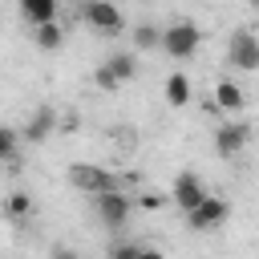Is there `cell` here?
Segmentation results:
<instances>
[{
	"label": "cell",
	"mask_w": 259,
	"mask_h": 259,
	"mask_svg": "<svg viewBox=\"0 0 259 259\" xmlns=\"http://www.w3.org/2000/svg\"><path fill=\"white\" fill-rule=\"evenodd\" d=\"M198 45H202V32H198V24H194V20H174V24H166V28H162V53H166V57H174V61L194 57V53H198Z\"/></svg>",
	"instance_id": "obj_1"
},
{
	"label": "cell",
	"mask_w": 259,
	"mask_h": 259,
	"mask_svg": "<svg viewBox=\"0 0 259 259\" xmlns=\"http://www.w3.org/2000/svg\"><path fill=\"white\" fill-rule=\"evenodd\" d=\"M227 65L239 73H259V36L251 28H235L227 36Z\"/></svg>",
	"instance_id": "obj_2"
},
{
	"label": "cell",
	"mask_w": 259,
	"mask_h": 259,
	"mask_svg": "<svg viewBox=\"0 0 259 259\" xmlns=\"http://www.w3.org/2000/svg\"><path fill=\"white\" fill-rule=\"evenodd\" d=\"M69 182L77 186V190H85V194H93V198H101V194H113V190H121V182L105 170V166H73L69 170Z\"/></svg>",
	"instance_id": "obj_3"
},
{
	"label": "cell",
	"mask_w": 259,
	"mask_h": 259,
	"mask_svg": "<svg viewBox=\"0 0 259 259\" xmlns=\"http://www.w3.org/2000/svg\"><path fill=\"white\" fill-rule=\"evenodd\" d=\"M206 198H210V194H206V182H202L194 170H182V174L174 178V186H170V202H174L178 210H186V214L198 210Z\"/></svg>",
	"instance_id": "obj_4"
},
{
	"label": "cell",
	"mask_w": 259,
	"mask_h": 259,
	"mask_svg": "<svg viewBox=\"0 0 259 259\" xmlns=\"http://www.w3.org/2000/svg\"><path fill=\"white\" fill-rule=\"evenodd\" d=\"M93 214L101 219V227L117 231V227H125V223H130V214H134V198H130L125 190L101 194V198H93Z\"/></svg>",
	"instance_id": "obj_5"
},
{
	"label": "cell",
	"mask_w": 259,
	"mask_h": 259,
	"mask_svg": "<svg viewBox=\"0 0 259 259\" xmlns=\"http://www.w3.org/2000/svg\"><path fill=\"white\" fill-rule=\"evenodd\" d=\"M81 16H85L89 28H97L101 36H117V32L125 28V16H121L113 4H105V0H89V4L81 8Z\"/></svg>",
	"instance_id": "obj_6"
},
{
	"label": "cell",
	"mask_w": 259,
	"mask_h": 259,
	"mask_svg": "<svg viewBox=\"0 0 259 259\" xmlns=\"http://www.w3.org/2000/svg\"><path fill=\"white\" fill-rule=\"evenodd\" d=\"M247 142H251V125H243V121H223L214 130V154L219 158H239L247 150Z\"/></svg>",
	"instance_id": "obj_7"
},
{
	"label": "cell",
	"mask_w": 259,
	"mask_h": 259,
	"mask_svg": "<svg viewBox=\"0 0 259 259\" xmlns=\"http://www.w3.org/2000/svg\"><path fill=\"white\" fill-rule=\"evenodd\" d=\"M227 214H231V202H227V198H219V194H210L198 210H190V214H186V227H190V231H214V227H223V223H227Z\"/></svg>",
	"instance_id": "obj_8"
},
{
	"label": "cell",
	"mask_w": 259,
	"mask_h": 259,
	"mask_svg": "<svg viewBox=\"0 0 259 259\" xmlns=\"http://www.w3.org/2000/svg\"><path fill=\"white\" fill-rule=\"evenodd\" d=\"M53 130H57V109H53V105H40V109L24 121V130H20V134H24V142H32V146H36V142H45Z\"/></svg>",
	"instance_id": "obj_9"
},
{
	"label": "cell",
	"mask_w": 259,
	"mask_h": 259,
	"mask_svg": "<svg viewBox=\"0 0 259 259\" xmlns=\"http://www.w3.org/2000/svg\"><path fill=\"white\" fill-rule=\"evenodd\" d=\"M20 16L32 28H45V24H57V4L53 0H20Z\"/></svg>",
	"instance_id": "obj_10"
},
{
	"label": "cell",
	"mask_w": 259,
	"mask_h": 259,
	"mask_svg": "<svg viewBox=\"0 0 259 259\" xmlns=\"http://www.w3.org/2000/svg\"><path fill=\"white\" fill-rule=\"evenodd\" d=\"M105 69L125 85V81H134V77H138V57H134L130 49H117V53H109V57H105Z\"/></svg>",
	"instance_id": "obj_11"
},
{
	"label": "cell",
	"mask_w": 259,
	"mask_h": 259,
	"mask_svg": "<svg viewBox=\"0 0 259 259\" xmlns=\"http://www.w3.org/2000/svg\"><path fill=\"white\" fill-rule=\"evenodd\" d=\"M243 101H247V97H243V85H239V81H227V77H223V81L214 85V105H219L223 113L243 109Z\"/></svg>",
	"instance_id": "obj_12"
},
{
	"label": "cell",
	"mask_w": 259,
	"mask_h": 259,
	"mask_svg": "<svg viewBox=\"0 0 259 259\" xmlns=\"http://www.w3.org/2000/svg\"><path fill=\"white\" fill-rule=\"evenodd\" d=\"M162 93H166V105L182 109V105L190 101V93H194V89H190V77H186V73H170V77H166V89H162Z\"/></svg>",
	"instance_id": "obj_13"
},
{
	"label": "cell",
	"mask_w": 259,
	"mask_h": 259,
	"mask_svg": "<svg viewBox=\"0 0 259 259\" xmlns=\"http://www.w3.org/2000/svg\"><path fill=\"white\" fill-rule=\"evenodd\" d=\"M32 45H36V49H45V53H53V49H61V45H65V28H61V24L32 28Z\"/></svg>",
	"instance_id": "obj_14"
},
{
	"label": "cell",
	"mask_w": 259,
	"mask_h": 259,
	"mask_svg": "<svg viewBox=\"0 0 259 259\" xmlns=\"http://www.w3.org/2000/svg\"><path fill=\"white\" fill-rule=\"evenodd\" d=\"M134 49H162V28L158 24H134Z\"/></svg>",
	"instance_id": "obj_15"
},
{
	"label": "cell",
	"mask_w": 259,
	"mask_h": 259,
	"mask_svg": "<svg viewBox=\"0 0 259 259\" xmlns=\"http://www.w3.org/2000/svg\"><path fill=\"white\" fill-rule=\"evenodd\" d=\"M4 210H8V219H28L32 214V194H8V202H4Z\"/></svg>",
	"instance_id": "obj_16"
},
{
	"label": "cell",
	"mask_w": 259,
	"mask_h": 259,
	"mask_svg": "<svg viewBox=\"0 0 259 259\" xmlns=\"http://www.w3.org/2000/svg\"><path fill=\"white\" fill-rule=\"evenodd\" d=\"M0 154H4V162H16V158H20V138H16L12 125L0 130Z\"/></svg>",
	"instance_id": "obj_17"
},
{
	"label": "cell",
	"mask_w": 259,
	"mask_h": 259,
	"mask_svg": "<svg viewBox=\"0 0 259 259\" xmlns=\"http://www.w3.org/2000/svg\"><path fill=\"white\" fill-rule=\"evenodd\" d=\"M142 251H146V247H138V243L121 239V243H113V247H109L105 255H109V259H142Z\"/></svg>",
	"instance_id": "obj_18"
},
{
	"label": "cell",
	"mask_w": 259,
	"mask_h": 259,
	"mask_svg": "<svg viewBox=\"0 0 259 259\" xmlns=\"http://www.w3.org/2000/svg\"><path fill=\"white\" fill-rule=\"evenodd\" d=\"M93 85H97V89H117L121 81H117V77H113V73L105 69V61H101V65L93 69Z\"/></svg>",
	"instance_id": "obj_19"
},
{
	"label": "cell",
	"mask_w": 259,
	"mask_h": 259,
	"mask_svg": "<svg viewBox=\"0 0 259 259\" xmlns=\"http://www.w3.org/2000/svg\"><path fill=\"white\" fill-rule=\"evenodd\" d=\"M49 259H81V255H77V251H73V247H57V251H53V255H49Z\"/></svg>",
	"instance_id": "obj_20"
},
{
	"label": "cell",
	"mask_w": 259,
	"mask_h": 259,
	"mask_svg": "<svg viewBox=\"0 0 259 259\" xmlns=\"http://www.w3.org/2000/svg\"><path fill=\"white\" fill-rule=\"evenodd\" d=\"M162 202H166V198H158V194H146V198H142V206H150V210H154V206H162Z\"/></svg>",
	"instance_id": "obj_21"
},
{
	"label": "cell",
	"mask_w": 259,
	"mask_h": 259,
	"mask_svg": "<svg viewBox=\"0 0 259 259\" xmlns=\"http://www.w3.org/2000/svg\"><path fill=\"white\" fill-rule=\"evenodd\" d=\"M142 259H166V255H162L158 247H146V251H142Z\"/></svg>",
	"instance_id": "obj_22"
}]
</instances>
